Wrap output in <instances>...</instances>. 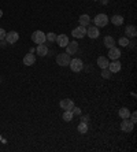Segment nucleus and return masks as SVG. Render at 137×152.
<instances>
[{"label":"nucleus","mask_w":137,"mask_h":152,"mask_svg":"<svg viewBox=\"0 0 137 152\" xmlns=\"http://www.w3.org/2000/svg\"><path fill=\"white\" fill-rule=\"evenodd\" d=\"M93 22H95L96 28H104L108 23V17L105 14H97L95 17V19H93Z\"/></svg>","instance_id":"obj_1"},{"label":"nucleus","mask_w":137,"mask_h":152,"mask_svg":"<svg viewBox=\"0 0 137 152\" xmlns=\"http://www.w3.org/2000/svg\"><path fill=\"white\" fill-rule=\"evenodd\" d=\"M70 55L69 53H58L56 55V63L59 64V66H62V67H66V66H69V63H70Z\"/></svg>","instance_id":"obj_2"},{"label":"nucleus","mask_w":137,"mask_h":152,"mask_svg":"<svg viewBox=\"0 0 137 152\" xmlns=\"http://www.w3.org/2000/svg\"><path fill=\"white\" fill-rule=\"evenodd\" d=\"M32 41L36 42L37 45H39V44H44V42L47 41V40H45V33L41 32V30H36V32H33Z\"/></svg>","instance_id":"obj_3"},{"label":"nucleus","mask_w":137,"mask_h":152,"mask_svg":"<svg viewBox=\"0 0 137 152\" xmlns=\"http://www.w3.org/2000/svg\"><path fill=\"white\" fill-rule=\"evenodd\" d=\"M69 66H70L71 71H74V73H78V71H81L82 69H84V63H82V60L81 59H71L70 63H69Z\"/></svg>","instance_id":"obj_4"},{"label":"nucleus","mask_w":137,"mask_h":152,"mask_svg":"<svg viewBox=\"0 0 137 152\" xmlns=\"http://www.w3.org/2000/svg\"><path fill=\"white\" fill-rule=\"evenodd\" d=\"M71 34H73V37H75V39H82V37H85V34H86V29H85V26L80 25L78 28L73 29Z\"/></svg>","instance_id":"obj_5"},{"label":"nucleus","mask_w":137,"mask_h":152,"mask_svg":"<svg viewBox=\"0 0 137 152\" xmlns=\"http://www.w3.org/2000/svg\"><path fill=\"white\" fill-rule=\"evenodd\" d=\"M133 127H134V124L132 121L129 119H123L122 124H121V130L125 132V133H130V132H133Z\"/></svg>","instance_id":"obj_6"},{"label":"nucleus","mask_w":137,"mask_h":152,"mask_svg":"<svg viewBox=\"0 0 137 152\" xmlns=\"http://www.w3.org/2000/svg\"><path fill=\"white\" fill-rule=\"evenodd\" d=\"M18 40H19V34H18L17 32H14V30H11V32H8L7 34H6V41H7V44H15Z\"/></svg>","instance_id":"obj_7"},{"label":"nucleus","mask_w":137,"mask_h":152,"mask_svg":"<svg viewBox=\"0 0 137 152\" xmlns=\"http://www.w3.org/2000/svg\"><path fill=\"white\" fill-rule=\"evenodd\" d=\"M66 53H69V55H74V53H77L78 51V42L77 41H69V44H67L66 47Z\"/></svg>","instance_id":"obj_8"},{"label":"nucleus","mask_w":137,"mask_h":152,"mask_svg":"<svg viewBox=\"0 0 137 152\" xmlns=\"http://www.w3.org/2000/svg\"><path fill=\"white\" fill-rule=\"evenodd\" d=\"M121 56V50L119 48H116V47H111V48H108V58L113 60H116L119 59Z\"/></svg>","instance_id":"obj_9"},{"label":"nucleus","mask_w":137,"mask_h":152,"mask_svg":"<svg viewBox=\"0 0 137 152\" xmlns=\"http://www.w3.org/2000/svg\"><path fill=\"white\" fill-rule=\"evenodd\" d=\"M125 34H126L127 39H134L137 36V29L136 26L130 25V26H126V29H125Z\"/></svg>","instance_id":"obj_10"},{"label":"nucleus","mask_w":137,"mask_h":152,"mask_svg":"<svg viewBox=\"0 0 137 152\" xmlns=\"http://www.w3.org/2000/svg\"><path fill=\"white\" fill-rule=\"evenodd\" d=\"M74 107V102L71 99H63L62 102H60V108L62 110H71Z\"/></svg>","instance_id":"obj_11"},{"label":"nucleus","mask_w":137,"mask_h":152,"mask_svg":"<svg viewBox=\"0 0 137 152\" xmlns=\"http://www.w3.org/2000/svg\"><path fill=\"white\" fill-rule=\"evenodd\" d=\"M86 34H88L91 39H97L99 36H100L99 28H96V26H91V28H88L86 29Z\"/></svg>","instance_id":"obj_12"},{"label":"nucleus","mask_w":137,"mask_h":152,"mask_svg":"<svg viewBox=\"0 0 137 152\" xmlns=\"http://www.w3.org/2000/svg\"><path fill=\"white\" fill-rule=\"evenodd\" d=\"M34 62H36V56L33 55V53L29 52L28 55H25V58H23V64L25 66H33Z\"/></svg>","instance_id":"obj_13"},{"label":"nucleus","mask_w":137,"mask_h":152,"mask_svg":"<svg viewBox=\"0 0 137 152\" xmlns=\"http://www.w3.org/2000/svg\"><path fill=\"white\" fill-rule=\"evenodd\" d=\"M121 66H122V64L119 63V60L116 59V60H114L113 63H108V70L111 71V73H118V71L121 70Z\"/></svg>","instance_id":"obj_14"},{"label":"nucleus","mask_w":137,"mask_h":152,"mask_svg":"<svg viewBox=\"0 0 137 152\" xmlns=\"http://www.w3.org/2000/svg\"><path fill=\"white\" fill-rule=\"evenodd\" d=\"M56 42L59 47H66L69 44V37L66 34H60V36H56Z\"/></svg>","instance_id":"obj_15"},{"label":"nucleus","mask_w":137,"mask_h":152,"mask_svg":"<svg viewBox=\"0 0 137 152\" xmlns=\"http://www.w3.org/2000/svg\"><path fill=\"white\" fill-rule=\"evenodd\" d=\"M36 51H37V53H39L40 56H47V55H48V47H47L45 44H39L37 48H36Z\"/></svg>","instance_id":"obj_16"},{"label":"nucleus","mask_w":137,"mask_h":152,"mask_svg":"<svg viewBox=\"0 0 137 152\" xmlns=\"http://www.w3.org/2000/svg\"><path fill=\"white\" fill-rule=\"evenodd\" d=\"M78 22H80L81 26H88L89 23H91V17H89L88 14H82L78 18Z\"/></svg>","instance_id":"obj_17"},{"label":"nucleus","mask_w":137,"mask_h":152,"mask_svg":"<svg viewBox=\"0 0 137 152\" xmlns=\"http://www.w3.org/2000/svg\"><path fill=\"white\" fill-rule=\"evenodd\" d=\"M108 59H107V58L105 56H99L97 58V66L100 69H107L108 67Z\"/></svg>","instance_id":"obj_18"},{"label":"nucleus","mask_w":137,"mask_h":152,"mask_svg":"<svg viewBox=\"0 0 137 152\" xmlns=\"http://www.w3.org/2000/svg\"><path fill=\"white\" fill-rule=\"evenodd\" d=\"M104 45L107 48H111V47H115V40L111 36H105L104 37Z\"/></svg>","instance_id":"obj_19"},{"label":"nucleus","mask_w":137,"mask_h":152,"mask_svg":"<svg viewBox=\"0 0 137 152\" xmlns=\"http://www.w3.org/2000/svg\"><path fill=\"white\" fill-rule=\"evenodd\" d=\"M111 22H113L115 26H121V25H123V17L122 15H114V17L111 18Z\"/></svg>","instance_id":"obj_20"},{"label":"nucleus","mask_w":137,"mask_h":152,"mask_svg":"<svg viewBox=\"0 0 137 152\" xmlns=\"http://www.w3.org/2000/svg\"><path fill=\"white\" fill-rule=\"evenodd\" d=\"M119 117L122 118V119H129V117H130L129 108H126V107H122V108L119 110Z\"/></svg>","instance_id":"obj_21"},{"label":"nucleus","mask_w":137,"mask_h":152,"mask_svg":"<svg viewBox=\"0 0 137 152\" xmlns=\"http://www.w3.org/2000/svg\"><path fill=\"white\" fill-rule=\"evenodd\" d=\"M73 117L74 115H73V113H71V110H66L63 113V121L64 122H70V121L73 119Z\"/></svg>","instance_id":"obj_22"},{"label":"nucleus","mask_w":137,"mask_h":152,"mask_svg":"<svg viewBox=\"0 0 137 152\" xmlns=\"http://www.w3.org/2000/svg\"><path fill=\"white\" fill-rule=\"evenodd\" d=\"M77 130L80 132V133H82V134H85V133L88 132V124H84V122H81V124L77 126Z\"/></svg>","instance_id":"obj_23"},{"label":"nucleus","mask_w":137,"mask_h":152,"mask_svg":"<svg viewBox=\"0 0 137 152\" xmlns=\"http://www.w3.org/2000/svg\"><path fill=\"white\" fill-rule=\"evenodd\" d=\"M45 40H47L48 42H53V41H56V34H55L53 32L47 33V34H45ZM47 41H45V42H47Z\"/></svg>","instance_id":"obj_24"},{"label":"nucleus","mask_w":137,"mask_h":152,"mask_svg":"<svg viewBox=\"0 0 137 152\" xmlns=\"http://www.w3.org/2000/svg\"><path fill=\"white\" fill-rule=\"evenodd\" d=\"M129 39H127V37H121L119 40H118V44H119L121 47H127L129 45Z\"/></svg>","instance_id":"obj_25"},{"label":"nucleus","mask_w":137,"mask_h":152,"mask_svg":"<svg viewBox=\"0 0 137 152\" xmlns=\"http://www.w3.org/2000/svg\"><path fill=\"white\" fill-rule=\"evenodd\" d=\"M111 71L108 70V69H102V77L105 78V80H108V78H111Z\"/></svg>","instance_id":"obj_26"},{"label":"nucleus","mask_w":137,"mask_h":152,"mask_svg":"<svg viewBox=\"0 0 137 152\" xmlns=\"http://www.w3.org/2000/svg\"><path fill=\"white\" fill-rule=\"evenodd\" d=\"M71 113H73V115H81V108L80 107H73Z\"/></svg>","instance_id":"obj_27"},{"label":"nucleus","mask_w":137,"mask_h":152,"mask_svg":"<svg viewBox=\"0 0 137 152\" xmlns=\"http://www.w3.org/2000/svg\"><path fill=\"white\" fill-rule=\"evenodd\" d=\"M6 34H7V32H6L3 28H0V41L6 39Z\"/></svg>","instance_id":"obj_28"},{"label":"nucleus","mask_w":137,"mask_h":152,"mask_svg":"<svg viewBox=\"0 0 137 152\" xmlns=\"http://www.w3.org/2000/svg\"><path fill=\"white\" fill-rule=\"evenodd\" d=\"M130 121H132V122H133V124H136L137 122V114L136 113H130Z\"/></svg>","instance_id":"obj_29"},{"label":"nucleus","mask_w":137,"mask_h":152,"mask_svg":"<svg viewBox=\"0 0 137 152\" xmlns=\"http://www.w3.org/2000/svg\"><path fill=\"white\" fill-rule=\"evenodd\" d=\"M81 122H84V124H88V122H89V117H88V115H85V117H81Z\"/></svg>","instance_id":"obj_30"},{"label":"nucleus","mask_w":137,"mask_h":152,"mask_svg":"<svg viewBox=\"0 0 137 152\" xmlns=\"http://www.w3.org/2000/svg\"><path fill=\"white\" fill-rule=\"evenodd\" d=\"M100 1H102V4H107L110 0H100Z\"/></svg>","instance_id":"obj_31"},{"label":"nucleus","mask_w":137,"mask_h":152,"mask_svg":"<svg viewBox=\"0 0 137 152\" xmlns=\"http://www.w3.org/2000/svg\"><path fill=\"white\" fill-rule=\"evenodd\" d=\"M1 17H3V11L0 10V18H1Z\"/></svg>","instance_id":"obj_32"},{"label":"nucleus","mask_w":137,"mask_h":152,"mask_svg":"<svg viewBox=\"0 0 137 152\" xmlns=\"http://www.w3.org/2000/svg\"><path fill=\"white\" fill-rule=\"evenodd\" d=\"M93 1H97V0H93Z\"/></svg>","instance_id":"obj_33"},{"label":"nucleus","mask_w":137,"mask_h":152,"mask_svg":"<svg viewBox=\"0 0 137 152\" xmlns=\"http://www.w3.org/2000/svg\"><path fill=\"white\" fill-rule=\"evenodd\" d=\"M0 140H1V137H0Z\"/></svg>","instance_id":"obj_34"}]
</instances>
